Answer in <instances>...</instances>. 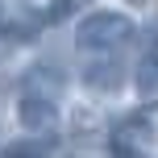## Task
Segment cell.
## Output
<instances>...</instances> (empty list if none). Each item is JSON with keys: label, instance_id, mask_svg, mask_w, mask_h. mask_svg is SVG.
I'll use <instances>...</instances> for the list:
<instances>
[{"label": "cell", "instance_id": "cell-3", "mask_svg": "<svg viewBox=\"0 0 158 158\" xmlns=\"http://www.w3.org/2000/svg\"><path fill=\"white\" fill-rule=\"evenodd\" d=\"M154 142V121L146 112H129L108 129V158H146Z\"/></svg>", "mask_w": 158, "mask_h": 158}, {"label": "cell", "instance_id": "cell-6", "mask_svg": "<svg viewBox=\"0 0 158 158\" xmlns=\"http://www.w3.org/2000/svg\"><path fill=\"white\" fill-rule=\"evenodd\" d=\"M87 4H96V0H50V4L42 8L38 21H42V25H63V21H71L75 13H83Z\"/></svg>", "mask_w": 158, "mask_h": 158}, {"label": "cell", "instance_id": "cell-7", "mask_svg": "<svg viewBox=\"0 0 158 158\" xmlns=\"http://www.w3.org/2000/svg\"><path fill=\"white\" fill-rule=\"evenodd\" d=\"M4 158H50L46 150V137H29V142H17V146H8Z\"/></svg>", "mask_w": 158, "mask_h": 158}, {"label": "cell", "instance_id": "cell-1", "mask_svg": "<svg viewBox=\"0 0 158 158\" xmlns=\"http://www.w3.org/2000/svg\"><path fill=\"white\" fill-rule=\"evenodd\" d=\"M63 87H67V75L58 71V67H50V63H38V67L25 71L21 92H17V121H21L25 133H33V137L54 133Z\"/></svg>", "mask_w": 158, "mask_h": 158}, {"label": "cell", "instance_id": "cell-4", "mask_svg": "<svg viewBox=\"0 0 158 158\" xmlns=\"http://www.w3.org/2000/svg\"><path fill=\"white\" fill-rule=\"evenodd\" d=\"M129 79L125 58H92V63H79V83L92 96H117Z\"/></svg>", "mask_w": 158, "mask_h": 158}, {"label": "cell", "instance_id": "cell-8", "mask_svg": "<svg viewBox=\"0 0 158 158\" xmlns=\"http://www.w3.org/2000/svg\"><path fill=\"white\" fill-rule=\"evenodd\" d=\"M125 4H146V0H125Z\"/></svg>", "mask_w": 158, "mask_h": 158}, {"label": "cell", "instance_id": "cell-5", "mask_svg": "<svg viewBox=\"0 0 158 158\" xmlns=\"http://www.w3.org/2000/svg\"><path fill=\"white\" fill-rule=\"evenodd\" d=\"M129 83H133L137 100H142L146 108H154V104H158V50H146V54L133 63Z\"/></svg>", "mask_w": 158, "mask_h": 158}, {"label": "cell", "instance_id": "cell-2", "mask_svg": "<svg viewBox=\"0 0 158 158\" xmlns=\"http://www.w3.org/2000/svg\"><path fill=\"white\" fill-rule=\"evenodd\" d=\"M133 21L112 8H96L75 25V58L92 63V58H125L129 42H133Z\"/></svg>", "mask_w": 158, "mask_h": 158}]
</instances>
